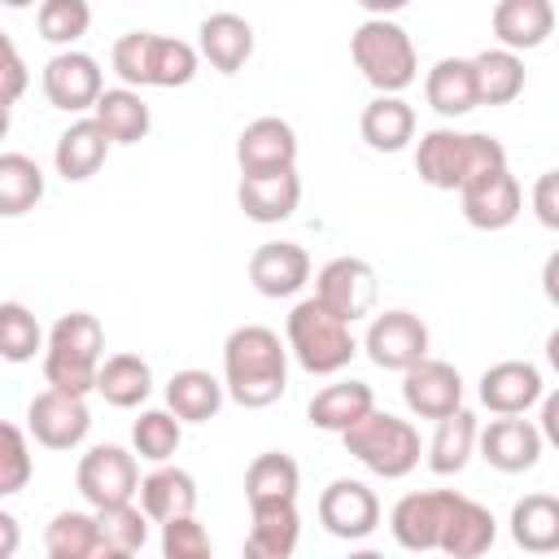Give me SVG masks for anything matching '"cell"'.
Instances as JSON below:
<instances>
[{
    "label": "cell",
    "mask_w": 559,
    "mask_h": 559,
    "mask_svg": "<svg viewBox=\"0 0 559 559\" xmlns=\"http://www.w3.org/2000/svg\"><path fill=\"white\" fill-rule=\"evenodd\" d=\"M288 341L262 323H240L223 341V384L245 411H262L288 389Z\"/></svg>",
    "instance_id": "6da1fadb"
},
{
    "label": "cell",
    "mask_w": 559,
    "mask_h": 559,
    "mask_svg": "<svg viewBox=\"0 0 559 559\" xmlns=\"http://www.w3.org/2000/svg\"><path fill=\"white\" fill-rule=\"evenodd\" d=\"M493 166H507V148L485 131L437 127V131H424L415 144V175L437 192H459L463 183H472Z\"/></svg>",
    "instance_id": "7a4b0ae2"
},
{
    "label": "cell",
    "mask_w": 559,
    "mask_h": 559,
    "mask_svg": "<svg viewBox=\"0 0 559 559\" xmlns=\"http://www.w3.org/2000/svg\"><path fill=\"white\" fill-rule=\"evenodd\" d=\"M109 61L127 87H188L197 79L201 48L157 31H127L114 39Z\"/></svg>",
    "instance_id": "3957f363"
},
{
    "label": "cell",
    "mask_w": 559,
    "mask_h": 559,
    "mask_svg": "<svg viewBox=\"0 0 559 559\" xmlns=\"http://www.w3.org/2000/svg\"><path fill=\"white\" fill-rule=\"evenodd\" d=\"M105 362V328L87 310H70L52 323L44 345V380L66 393H96V376Z\"/></svg>",
    "instance_id": "277c9868"
},
{
    "label": "cell",
    "mask_w": 559,
    "mask_h": 559,
    "mask_svg": "<svg viewBox=\"0 0 559 559\" xmlns=\"http://www.w3.org/2000/svg\"><path fill=\"white\" fill-rule=\"evenodd\" d=\"M284 336H288V349H293L297 367L310 371V376H336L358 354V341H354L349 323L336 310H328L319 297H306V301L293 306Z\"/></svg>",
    "instance_id": "5b68a950"
},
{
    "label": "cell",
    "mask_w": 559,
    "mask_h": 559,
    "mask_svg": "<svg viewBox=\"0 0 559 559\" xmlns=\"http://www.w3.org/2000/svg\"><path fill=\"white\" fill-rule=\"evenodd\" d=\"M349 57L362 70V79L376 92H406L419 79V52L415 39L393 22V17H367L349 35Z\"/></svg>",
    "instance_id": "8992f818"
},
{
    "label": "cell",
    "mask_w": 559,
    "mask_h": 559,
    "mask_svg": "<svg viewBox=\"0 0 559 559\" xmlns=\"http://www.w3.org/2000/svg\"><path fill=\"white\" fill-rule=\"evenodd\" d=\"M341 441L367 472H376L384 480H402V476H411L419 467V432H415V424L397 419L389 411L371 406L354 428L341 432Z\"/></svg>",
    "instance_id": "52a82bcc"
},
{
    "label": "cell",
    "mask_w": 559,
    "mask_h": 559,
    "mask_svg": "<svg viewBox=\"0 0 559 559\" xmlns=\"http://www.w3.org/2000/svg\"><path fill=\"white\" fill-rule=\"evenodd\" d=\"M463 502H467V493H454V489H419V493H406L389 511V533H393V542L402 550H415V555L441 550Z\"/></svg>",
    "instance_id": "ba28073f"
},
{
    "label": "cell",
    "mask_w": 559,
    "mask_h": 559,
    "mask_svg": "<svg viewBox=\"0 0 559 559\" xmlns=\"http://www.w3.org/2000/svg\"><path fill=\"white\" fill-rule=\"evenodd\" d=\"M140 480L144 476H140L135 450H122V445H92L79 459V472H74V485H79L87 507L135 502L140 498Z\"/></svg>",
    "instance_id": "9c48e42d"
},
{
    "label": "cell",
    "mask_w": 559,
    "mask_h": 559,
    "mask_svg": "<svg viewBox=\"0 0 559 559\" xmlns=\"http://www.w3.org/2000/svg\"><path fill=\"white\" fill-rule=\"evenodd\" d=\"M314 297L336 310L345 323H358L367 314H376V297H380V280H376V266L367 258H354V253H341L332 262L319 266L314 275Z\"/></svg>",
    "instance_id": "30bf717a"
},
{
    "label": "cell",
    "mask_w": 559,
    "mask_h": 559,
    "mask_svg": "<svg viewBox=\"0 0 559 559\" xmlns=\"http://www.w3.org/2000/svg\"><path fill=\"white\" fill-rule=\"evenodd\" d=\"M26 432L44 450H74L92 432V411H87V402L79 393H66V389H52L48 384L26 406Z\"/></svg>",
    "instance_id": "8fae6325"
},
{
    "label": "cell",
    "mask_w": 559,
    "mask_h": 559,
    "mask_svg": "<svg viewBox=\"0 0 559 559\" xmlns=\"http://www.w3.org/2000/svg\"><path fill=\"white\" fill-rule=\"evenodd\" d=\"M44 96L52 109L61 114H87L96 109L100 92H105V74H100V61L92 52H79V48H61L48 66H44Z\"/></svg>",
    "instance_id": "7c38bea8"
},
{
    "label": "cell",
    "mask_w": 559,
    "mask_h": 559,
    "mask_svg": "<svg viewBox=\"0 0 559 559\" xmlns=\"http://www.w3.org/2000/svg\"><path fill=\"white\" fill-rule=\"evenodd\" d=\"M362 349L376 367L384 371H406L415 367L419 358H428V328L419 314L411 310H380L371 314L367 323V336H362Z\"/></svg>",
    "instance_id": "4fadbf2b"
},
{
    "label": "cell",
    "mask_w": 559,
    "mask_h": 559,
    "mask_svg": "<svg viewBox=\"0 0 559 559\" xmlns=\"http://www.w3.org/2000/svg\"><path fill=\"white\" fill-rule=\"evenodd\" d=\"M319 524L341 542H362L380 528V498L354 476H336L319 493Z\"/></svg>",
    "instance_id": "5bb4252c"
},
{
    "label": "cell",
    "mask_w": 559,
    "mask_h": 559,
    "mask_svg": "<svg viewBox=\"0 0 559 559\" xmlns=\"http://www.w3.org/2000/svg\"><path fill=\"white\" fill-rule=\"evenodd\" d=\"M459 205H463V218L476 227V231H507L515 218H520V183L507 166H493L485 175H476L472 183L459 188Z\"/></svg>",
    "instance_id": "9a60e30c"
},
{
    "label": "cell",
    "mask_w": 559,
    "mask_h": 559,
    "mask_svg": "<svg viewBox=\"0 0 559 559\" xmlns=\"http://www.w3.org/2000/svg\"><path fill=\"white\" fill-rule=\"evenodd\" d=\"M542 428L524 415H498L480 428V459L493 467V472H507V476H520V472H533L537 459H542Z\"/></svg>",
    "instance_id": "2e32d148"
},
{
    "label": "cell",
    "mask_w": 559,
    "mask_h": 559,
    "mask_svg": "<svg viewBox=\"0 0 559 559\" xmlns=\"http://www.w3.org/2000/svg\"><path fill=\"white\" fill-rule=\"evenodd\" d=\"M402 402L419 419H441L463 406V376L441 358H419L402 371Z\"/></svg>",
    "instance_id": "e0dca14e"
},
{
    "label": "cell",
    "mask_w": 559,
    "mask_h": 559,
    "mask_svg": "<svg viewBox=\"0 0 559 559\" xmlns=\"http://www.w3.org/2000/svg\"><path fill=\"white\" fill-rule=\"evenodd\" d=\"M236 166L240 175H266V170L297 166V131L275 114L245 122V131L236 135Z\"/></svg>",
    "instance_id": "ac0fdd59"
},
{
    "label": "cell",
    "mask_w": 559,
    "mask_h": 559,
    "mask_svg": "<svg viewBox=\"0 0 559 559\" xmlns=\"http://www.w3.org/2000/svg\"><path fill=\"white\" fill-rule=\"evenodd\" d=\"M249 284L271 301L293 297L310 284V253L297 240H266L249 258Z\"/></svg>",
    "instance_id": "d6986e66"
},
{
    "label": "cell",
    "mask_w": 559,
    "mask_h": 559,
    "mask_svg": "<svg viewBox=\"0 0 559 559\" xmlns=\"http://www.w3.org/2000/svg\"><path fill=\"white\" fill-rule=\"evenodd\" d=\"M542 397H546L542 371L524 358H502V362L485 367V376H480V402L493 415H524Z\"/></svg>",
    "instance_id": "ffe728a7"
},
{
    "label": "cell",
    "mask_w": 559,
    "mask_h": 559,
    "mask_svg": "<svg viewBox=\"0 0 559 559\" xmlns=\"http://www.w3.org/2000/svg\"><path fill=\"white\" fill-rule=\"evenodd\" d=\"M297 201H301L297 166L266 170V175H240V183H236V205L253 223H284V218H293Z\"/></svg>",
    "instance_id": "44dd1931"
},
{
    "label": "cell",
    "mask_w": 559,
    "mask_h": 559,
    "mask_svg": "<svg viewBox=\"0 0 559 559\" xmlns=\"http://www.w3.org/2000/svg\"><path fill=\"white\" fill-rule=\"evenodd\" d=\"M493 39L511 52H533L555 31V4L550 0H498L493 4Z\"/></svg>",
    "instance_id": "7402d4cb"
},
{
    "label": "cell",
    "mask_w": 559,
    "mask_h": 559,
    "mask_svg": "<svg viewBox=\"0 0 559 559\" xmlns=\"http://www.w3.org/2000/svg\"><path fill=\"white\" fill-rule=\"evenodd\" d=\"M109 144H114V140L105 135V127H100L96 118H79V122H70V127L57 135L52 166H57V175H61L66 183H83V179H92V175L105 166Z\"/></svg>",
    "instance_id": "603a6c76"
},
{
    "label": "cell",
    "mask_w": 559,
    "mask_h": 559,
    "mask_svg": "<svg viewBox=\"0 0 559 559\" xmlns=\"http://www.w3.org/2000/svg\"><path fill=\"white\" fill-rule=\"evenodd\" d=\"M301 537V515L297 502H258L249 507V537L245 555L249 559H288Z\"/></svg>",
    "instance_id": "cb8c5ba5"
},
{
    "label": "cell",
    "mask_w": 559,
    "mask_h": 559,
    "mask_svg": "<svg viewBox=\"0 0 559 559\" xmlns=\"http://www.w3.org/2000/svg\"><path fill=\"white\" fill-rule=\"evenodd\" d=\"M197 48L218 74H236L253 57V26L240 13H210L197 26Z\"/></svg>",
    "instance_id": "d4e9b609"
},
{
    "label": "cell",
    "mask_w": 559,
    "mask_h": 559,
    "mask_svg": "<svg viewBox=\"0 0 559 559\" xmlns=\"http://www.w3.org/2000/svg\"><path fill=\"white\" fill-rule=\"evenodd\" d=\"M424 96L441 118H463L480 105V87H476V66L472 57H441L428 79H424Z\"/></svg>",
    "instance_id": "484cf974"
},
{
    "label": "cell",
    "mask_w": 559,
    "mask_h": 559,
    "mask_svg": "<svg viewBox=\"0 0 559 559\" xmlns=\"http://www.w3.org/2000/svg\"><path fill=\"white\" fill-rule=\"evenodd\" d=\"M358 131H362L367 148H376V153H402L415 140V109L402 96L380 92L376 100H367V109L358 118Z\"/></svg>",
    "instance_id": "4316f807"
},
{
    "label": "cell",
    "mask_w": 559,
    "mask_h": 559,
    "mask_svg": "<svg viewBox=\"0 0 559 559\" xmlns=\"http://www.w3.org/2000/svg\"><path fill=\"white\" fill-rule=\"evenodd\" d=\"M476 445H480V424H476V415L467 406H459V411L437 419V432L428 441V467L437 476H454V472H463L472 463Z\"/></svg>",
    "instance_id": "83f0119b"
},
{
    "label": "cell",
    "mask_w": 559,
    "mask_h": 559,
    "mask_svg": "<svg viewBox=\"0 0 559 559\" xmlns=\"http://www.w3.org/2000/svg\"><path fill=\"white\" fill-rule=\"evenodd\" d=\"M140 507L148 511L153 524H166L175 515H192L197 511V480L183 467L157 463L144 480H140Z\"/></svg>",
    "instance_id": "f1b7e54d"
},
{
    "label": "cell",
    "mask_w": 559,
    "mask_h": 559,
    "mask_svg": "<svg viewBox=\"0 0 559 559\" xmlns=\"http://www.w3.org/2000/svg\"><path fill=\"white\" fill-rule=\"evenodd\" d=\"M371 406H376V393H371L367 380H336V384H328V389H319V393L310 397L306 415H310V424L323 428V432H345V428H354Z\"/></svg>",
    "instance_id": "f546056e"
},
{
    "label": "cell",
    "mask_w": 559,
    "mask_h": 559,
    "mask_svg": "<svg viewBox=\"0 0 559 559\" xmlns=\"http://www.w3.org/2000/svg\"><path fill=\"white\" fill-rule=\"evenodd\" d=\"M511 542L528 555H555L559 550V498L524 493L511 507Z\"/></svg>",
    "instance_id": "4dcf8cb0"
},
{
    "label": "cell",
    "mask_w": 559,
    "mask_h": 559,
    "mask_svg": "<svg viewBox=\"0 0 559 559\" xmlns=\"http://www.w3.org/2000/svg\"><path fill=\"white\" fill-rule=\"evenodd\" d=\"M223 397H227V384L214 380L210 371L201 367H183L166 380V406L183 419V424H205L223 411Z\"/></svg>",
    "instance_id": "1f68e13d"
},
{
    "label": "cell",
    "mask_w": 559,
    "mask_h": 559,
    "mask_svg": "<svg viewBox=\"0 0 559 559\" xmlns=\"http://www.w3.org/2000/svg\"><path fill=\"white\" fill-rule=\"evenodd\" d=\"M92 118L105 127V135L114 144H140L148 135V127H153V114H148L140 87H127V83L122 87H105L96 109H92Z\"/></svg>",
    "instance_id": "d6a6232c"
},
{
    "label": "cell",
    "mask_w": 559,
    "mask_h": 559,
    "mask_svg": "<svg viewBox=\"0 0 559 559\" xmlns=\"http://www.w3.org/2000/svg\"><path fill=\"white\" fill-rule=\"evenodd\" d=\"M96 393L118 406V411H135L148 393H153V367L140 358V354H109L100 362V376H96Z\"/></svg>",
    "instance_id": "836d02e7"
},
{
    "label": "cell",
    "mask_w": 559,
    "mask_h": 559,
    "mask_svg": "<svg viewBox=\"0 0 559 559\" xmlns=\"http://www.w3.org/2000/svg\"><path fill=\"white\" fill-rule=\"evenodd\" d=\"M44 550L52 559H105L96 507L92 511H57L44 528Z\"/></svg>",
    "instance_id": "e575fe53"
},
{
    "label": "cell",
    "mask_w": 559,
    "mask_h": 559,
    "mask_svg": "<svg viewBox=\"0 0 559 559\" xmlns=\"http://www.w3.org/2000/svg\"><path fill=\"white\" fill-rule=\"evenodd\" d=\"M297 489H301V467L280 450L258 454L249 463V472H245L249 507H258V502H297Z\"/></svg>",
    "instance_id": "d590c367"
},
{
    "label": "cell",
    "mask_w": 559,
    "mask_h": 559,
    "mask_svg": "<svg viewBox=\"0 0 559 559\" xmlns=\"http://www.w3.org/2000/svg\"><path fill=\"white\" fill-rule=\"evenodd\" d=\"M476 66V87H480V105H511L524 92V61L511 48H485L472 57Z\"/></svg>",
    "instance_id": "8d00e7d4"
},
{
    "label": "cell",
    "mask_w": 559,
    "mask_h": 559,
    "mask_svg": "<svg viewBox=\"0 0 559 559\" xmlns=\"http://www.w3.org/2000/svg\"><path fill=\"white\" fill-rule=\"evenodd\" d=\"M44 201V170L26 153H4L0 157V214L17 218Z\"/></svg>",
    "instance_id": "74e56055"
},
{
    "label": "cell",
    "mask_w": 559,
    "mask_h": 559,
    "mask_svg": "<svg viewBox=\"0 0 559 559\" xmlns=\"http://www.w3.org/2000/svg\"><path fill=\"white\" fill-rule=\"evenodd\" d=\"M96 524H100L105 559H127V555L144 550V542H148V511L135 502L96 507Z\"/></svg>",
    "instance_id": "f35d334b"
},
{
    "label": "cell",
    "mask_w": 559,
    "mask_h": 559,
    "mask_svg": "<svg viewBox=\"0 0 559 559\" xmlns=\"http://www.w3.org/2000/svg\"><path fill=\"white\" fill-rule=\"evenodd\" d=\"M493 537H498V520H493V511H489V507H480L476 498H467V502L459 507L454 524H450V537H445L441 555L476 559V555H485V550L493 546Z\"/></svg>",
    "instance_id": "ab89813d"
},
{
    "label": "cell",
    "mask_w": 559,
    "mask_h": 559,
    "mask_svg": "<svg viewBox=\"0 0 559 559\" xmlns=\"http://www.w3.org/2000/svg\"><path fill=\"white\" fill-rule=\"evenodd\" d=\"M183 441V419L166 406V411H140V419L131 424V450L148 463H170V454Z\"/></svg>",
    "instance_id": "60d3db41"
},
{
    "label": "cell",
    "mask_w": 559,
    "mask_h": 559,
    "mask_svg": "<svg viewBox=\"0 0 559 559\" xmlns=\"http://www.w3.org/2000/svg\"><path fill=\"white\" fill-rule=\"evenodd\" d=\"M35 26H39V39H48L57 48H70V44H79L87 35L92 4L87 0H39Z\"/></svg>",
    "instance_id": "b9f144b4"
},
{
    "label": "cell",
    "mask_w": 559,
    "mask_h": 559,
    "mask_svg": "<svg viewBox=\"0 0 559 559\" xmlns=\"http://www.w3.org/2000/svg\"><path fill=\"white\" fill-rule=\"evenodd\" d=\"M44 345L48 341H44L35 314L22 301H0V354L9 362H31Z\"/></svg>",
    "instance_id": "7bdbcfd3"
},
{
    "label": "cell",
    "mask_w": 559,
    "mask_h": 559,
    "mask_svg": "<svg viewBox=\"0 0 559 559\" xmlns=\"http://www.w3.org/2000/svg\"><path fill=\"white\" fill-rule=\"evenodd\" d=\"M35 472V459H31V445H26V432L17 424H4L0 428V493H17Z\"/></svg>",
    "instance_id": "ee69618b"
},
{
    "label": "cell",
    "mask_w": 559,
    "mask_h": 559,
    "mask_svg": "<svg viewBox=\"0 0 559 559\" xmlns=\"http://www.w3.org/2000/svg\"><path fill=\"white\" fill-rule=\"evenodd\" d=\"M162 555L166 559H210L214 542L197 515H175L162 524Z\"/></svg>",
    "instance_id": "f6af8a7d"
},
{
    "label": "cell",
    "mask_w": 559,
    "mask_h": 559,
    "mask_svg": "<svg viewBox=\"0 0 559 559\" xmlns=\"http://www.w3.org/2000/svg\"><path fill=\"white\" fill-rule=\"evenodd\" d=\"M533 214H537L542 227L559 231V170H546L533 183Z\"/></svg>",
    "instance_id": "bcb514c9"
},
{
    "label": "cell",
    "mask_w": 559,
    "mask_h": 559,
    "mask_svg": "<svg viewBox=\"0 0 559 559\" xmlns=\"http://www.w3.org/2000/svg\"><path fill=\"white\" fill-rule=\"evenodd\" d=\"M0 48H4V105L13 109L17 96H22V87H26V66H22V52H17L13 39H4Z\"/></svg>",
    "instance_id": "7dc6e473"
},
{
    "label": "cell",
    "mask_w": 559,
    "mask_h": 559,
    "mask_svg": "<svg viewBox=\"0 0 559 559\" xmlns=\"http://www.w3.org/2000/svg\"><path fill=\"white\" fill-rule=\"evenodd\" d=\"M537 428H542L546 445H555V450H559V389L542 397V419H537Z\"/></svg>",
    "instance_id": "c3c4849f"
},
{
    "label": "cell",
    "mask_w": 559,
    "mask_h": 559,
    "mask_svg": "<svg viewBox=\"0 0 559 559\" xmlns=\"http://www.w3.org/2000/svg\"><path fill=\"white\" fill-rule=\"evenodd\" d=\"M542 293H546L550 306H559V249L542 262Z\"/></svg>",
    "instance_id": "681fc988"
},
{
    "label": "cell",
    "mask_w": 559,
    "mask_h": 559,
    "mask_svg": "<svg viewBox=\"0 0 559 559\" xmlns=\"http://www.w3.org/2000/svg\"><path fill=\"white\" fill-rule=\"evenodd\" d=\"M13 550H17V520L9 511H0V555L9 559Z\"/></svg>",
    "instance_id": "f907efd6"
},
{
    "label": "cell",
    "mask_w": 559,
    "mask_h": 559,
    "mask_svg": "<svg viewBox=\"0 0 559 559\" xmlns=\"http://www.w3.org/2000/svg\"><path fill=\"white\" fill-rule=\"evenodd\" d=\"M358 4H362L371 17H393V13H402L411 0H358Z\"/></svg>",
    "instance_id": "816d5d0a"
},
{
    "label": "cell",
    "mask_w": 559,
    "mask_h": 559,
    "mask_svg": "<svg viewBox=\"0 0 559 559\" xmlns=\"http://www.w3.org/2000/svg\"><path fill=\"white\" fill-rule=\"evenodd\" d=\"M546 362H550V367L559 371V328H555V332L546 336Z\"/></svg>",
    "instance_id": "f5cc1de1"
},
{
    "label": "cell",
    "mask_w": 559,
    "mask_h": 559,
    "mask_svg": "<svg viewBox=\"0 0 559 559\" xmlns=\"http://www.w3.org/2000/svg\"><path fill=\"white\" fill-rule=\"evenodd\" d=\"M26 4H35V0H4V9H26Z\"/></svg>",
    "instance_id": "db71d44e"
}]
</instances>
